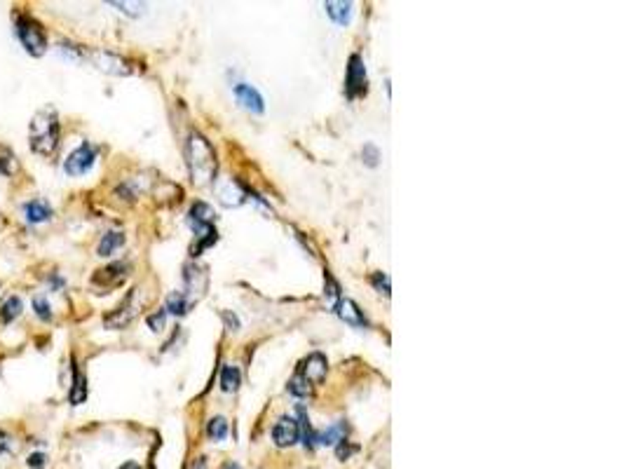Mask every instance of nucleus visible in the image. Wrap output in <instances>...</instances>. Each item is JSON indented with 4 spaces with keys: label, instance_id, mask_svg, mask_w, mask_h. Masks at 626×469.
Listing matches in <instances>:
<instances>
[{
    "label": "nucleus",
    "instance_id": "f257e3e1",
    "mask_svg": "<svg viewBox=\"0 0 626 469\" xmlns=\"http://www.w3.org/2000/svg\"><path fill=\"white\" fill-rule=\"evenodd\" d=\"M28 141L35 155L54 158L59 150V115L54 108H40L28 127Z\"/></svg>",
    "mask_w": 626,
    "mask_h": 469
},
{
    "label": "nucleus",
    "instance_id": "f03ea898",
    "mask_svg": "<svg viewBox=\"0 0 626 469\" xmlns=\"http://www.w3.org/2000/svg\"><path fill=\"white\" fill-rule=\"evenodd\" d=\"M188 165H190V176L197 186L214 184L216 176V155L211 150L209 141L202 134H193L188 141Z\"/></svg>",
    "mask_w": 626,
    "mask_h": 469
},
{
    "label": "nucleus",
    "instance_id": "7ed1b4c3",
    "mask_svg": "<svg viewBox=\"0 0 626 469\" xmlns=\"http://www.w3.org/2000/svg\"><path fill=\"white\" fill-rule=\"evenodd\" d=\"M14 33H17L19 43L24 45V50L31 54V57H42L47 52V38L42 26L31 17H17V24H14Z\"/></svg>",
    "mask_w": 626,
    "mask_h": 469
},
{
    "label": "nucleus",
    "instance_id": "20e7f679",
    "mask_svg": "<svg viewBox=\"0 0 626 469\" xmlns=\"http://www.w3.org/2000/svg\"><path fill=\"white\" fill-rule=\"evenodd\" d=\"M87 59L91 66L98 68L101 73H108V75H129L132 73V66L127 64V61L122 57H117V54L113 52H106V50H91V52H80V61Z\"/></svg>",
    "mask_w": 626,
    "mask_h": 469
},
{
    "label": "nucleus",
    "instance_id": "39448f33",
    "mask_svg": "<svg viewBox=\"0 0 626 469\" xmlns=\"http://www.w3.org/2000/svg\"><path fill=\"white\" fill-rule=\"evenodd\" d=\"M139 307H141L139 289H134L129 296L122 300V305H120L117 310H113L108 317L103 319L106 328H124L127 324H132L139 314Z\"/></svg>",
    "mask_w": 626,
    "mask_h": 469
},
{
    "label": "nucleus",
    "instance_id": "423d86ee",
    "mask_svg": "<svg viewBox=\"0 0 626 469\" xmlns=\"http://www.w3.org/2000/svg\"><path fill=\"white\" fill-rule=\"evenodd\" d=\"M96 162V148L91 143H82L70 153L68 160L63 162V169H66L68 176H82L87 174Z\"/></svg>",
    "mask_w": 626,
    "mask_h": 469
},
{
    "label": "nucleus",
    "instance_id": "0eeeda50",
    "mask_svg": "<svg viewBox=\"0 0 626 469\" xmlns=\"http://www.w3.org/2000/svg\"><path fill=\"white\" fill-rule=\"evenodd\" d=\"M366 94V68L359 54H352L347 75H345V96L347 99H357V96Z\"/></svg>",
    "mask_w": 626,
    "mask_h": 469
},
{
    "label": "nucleus",
    "instance_id": "6e6552de",
    "mask_svg": "<svg viewBox=\"0 0 626 469\" xmlns=\"http://www.w3.org/2000/svg\"><path fill=\"white\" fill-rule=\"evenodd\" d=\"M214 193L218 202L225 207H239L246 200V193L242 191V186L232 179H218L214 184Z\"/></svg>",
    "mask_w": 626,
    "mask_h": 469
},
{
    "label": "nucleus",
    "instance_id": "1a4fd4ad",
    "mask_svg": "<svg viewBox=\"0 0 626 469\" xmlns=\"http://www.w3.org/2000/svg\"><path fill=\"white\" fill-rule=\"evenodd\" d=\"M272 439H274V444L281 448L293 446L295 441L300 439V427L295 423V418H291V416L279 418L272 427Z\"/></svg>",
    "mask_w": 626,
    "mask_h": 469
},
{
    "label": "nucleus",
    "instance_id": "9d476101",
    "mask_svg": "<svg viewBox=\"0 0 626 469\" xmlns=\"http://www.w3.org/2000/svg\"><path fill=\"white\" fill-rule=\"evenodd\" d=\"M232 92H235L237 101L242 103L246 110H251V113L260 115L265 110V101H263V96H260V92L256 87L246 85V82H237V85L232 87Z\"/></svg>",
    "mask_w": 626,
    "mask_h": 469
},
{
    "label": "nucleus",
    "instance_id": "9b49d317",
    "mask_svg": "<svg viewBox=\"0 0 626 469\" xmlns=\"http://www.w3.org/2000/svg\"><path fill=\"white\" fill-rule=\"evenodd\" d=\"M326 356L324 354H319V352H314V354H309L305 361L300 364V368H298V375H302L305 378V380L309 383V385H317V383H321L324 378H326Z\"/></svg>",
    "mask_w": 626,
    "mask_h": 469
},
{
    "label": "nucleus",
    "instance_id": "f8f14e48",
    "mask_svg": "<svg viewBox=\"0 0 626 469\" xmlns=\"http://www.w3.org/2000/svg\"><path fill=\"white\" fill-rule=\"evenodd\" d=\"M127 275H129V265H127V263H110V265H106L103 270H98L96 275L91 277V282L98 284V286H106V289H110V286L122 284Z\"/></svg>",
    "mask_w": 626,
    "mask_h": 469
},
{
    "label": "nucleus",
    "instance_id": "ddd939ff",
    "mask_svg": "<svg viewBox=\"0 0 626 469\" xmlns=\"http://www.w3.org/2000/svg\"><path fill=\"white\" fill-rule=\"evenodd\" d=\"M336 310H338V314H340V319L345 321V324H350V326L362 328V326L369 324V321H366V317H364V312L359 310V305L354 303V300H350V298L340 300V303L336 305Z\"/></svg>",
    "mask_w": 626,
    "mask_h": 469
},
{
    "label": "nucleus",
    "instance_id": "4468645a",
    "mask_svg": "<svg viewBox=\"0 0 626 469\" xmlns=\"http://www.w3.org/2000/svg\"><path fill=\"white\" fill-rule=\"evenodd\" d=\"M186 282H188V291H190L188 300L193 303L195 291H197V296H202L204 289H207V270L197 268V265H188V268H186Z\"/></svg>",
    "mask_w": 626,
    "mask_h": 469
},
{
    "label": "nucleus",
    "instance_id": "2eb2a0df",
    "mask_svg": "<svg viewBox=\"0 0 626 469\" xmlns=\"http://www.w3.org/2000/svg\"><path fill=\"white\" fill-rule=\"evenodd\" d=\"M24 212H26V221L28 223H45V221H49L54 216L52 207H49L45 200L28 202V205L24 207Z\"/></svg>",
    "mask_w": 626,
    "mask_h": 469
},
{
    "label": "nucleus",
    "instance_id": "dca6fc26",
    "mask_svg": "<svg viewBox=\"0 0 626 469\" xmlns=\"http://www.w3.org/2000/svg\"><path fill=\"white\" fill-rule=\"evenodd\" d=\"M324 10H326V15L333 19L336 24H350L352 19V3H343V0H328V3H324Z\"/></svg>",
    "mask_w": 626,
    "mask_h": 469
},
{
    "label": "nucleus",
    "instance_id": "f3484780",
    "mask_svg": "<svg viewBox=\"0 0 626 469\" xmlns=\"http://www.w3.org/2000/svg\"><path fill=\"white\" fill-rule=\"evenodd\" d=\"M68 399H70V404H73V406L82 404L84 399H87V380H84L82 371L77 368V364H73V387H70Z\"/></svg>",
    "mask_w": 626,
    "mask_h": 469
},
{
    "label": "nucleus",
    "instance_id": "a211bd4d",
    "mask_svg": "<svg viewBox=\"0 0 626 469\" xmlns=\"http://www.w3.org/2000/svg\"><path fill=\"white\" fill-rule=\"evenodd\" d=\"M188 310H190V300H188L186 293H181V291L169 293L165 312H172V314H176V317H183V314H188Z\"/></svg>",
    "mask_w": 626,
    "mask_h": 469
},
{
    "label": "nucleus",
    "instance_id": "6ab92c4d",
    "mask_svg": "<svg viewBox=\"0 0 626 469\" xmlns=\"http://www.w3.org/2000/svg\"><path fill=\"white\" fill-rule=\"evenodd\" d=\"M345 434H347V427H345V423H338L333 427H328L326 432L317 434V444H321V446L340 444V441H345Z\"/></svg>",
    "mask_w": 626,
    "mask_h": 469
},
{
    "label": "nucleus",
    "instance_id": "aec40b11",
    "mask_svg": "<svg viewBox=\"0 0 626 469\" xmlns=\"http://www.w3.org/2000/svg\"><path fill=\"white\" fill-rule=\"evenodd\" d=\"M124 244L122 233H106L98 242V256H110L113 251H117Z\"/></svg>",
    "mask_w": 626,
    "mask_h": 469
},
{
    "label": "nucleus",
    "instance_id": "412c9836",
    "mask_svg": "<svg viewBox=\"0 0 626 469\" xmlns=\"http://www.w3.org/2000/svg\"><path fill=\"white\" fill-rule=\"evenodd\" d=\"M21 314V298L19 296H10L0 307V321L3 324H10L12 319H17Z\"/></svg>",
    "mask_w": 626,
    "mask_h": 469
},
{
    "label": "nucleus",
    "instance_id": "4be33fe9",
    "mask_svg": "<svg viewBox=\"0 0 626 469\" xmlns=\"http://www.w3.org/2000/svg\"><path fill=\"white\" fill-rule=\"evenodd\" d=\"M239 383H242L239 368L237 366H223V371H221V387L225 392H235L239 387Z\"/></svg>",
    "mask_w": 626,
    "mask_h": 469
},
{
    "label": "nucleus",
    "instance_id": "5701e85b",
    "mask_svg": "<svg viewBox=\"0 0 626 469\" xmlns=\"http://www.w3.org/2000/svg\"><path fill=\"white\" fill-rule=\"evenodd\" d=\"M207 434L214 441H223L225 437H228V423H225V418H211L209 420V427H207Z\"/></svg>",
    "mask_w": 626,
    "mask_h": 469
},
{
    "label": "nucleus",
    "instance_id": "b1692460",
    "mask_svg": "<svg viewBox=\"0 0 626 469\" xmlns=\"http://www.w3.org/2000/svg\"><path fill=\"white\" fill-rule=\"evenodd\" d=\"M288 392H291L293 397H302V399H305V397L312 394V385H309L302 375L295 373V375H293V380L288 383Z\"/></svg>",
    "mask_w": 626,
    "mask_h": 469
},
{
    "label": "nucleus",
    "instance_id": "393cba45",
    "mask_svg": "<svg viewBox=\"0 0 626 469\" xmlns=\"http://www.w3.org/2000/svg\"><path fill=\"white\" fill-rule=\"evenodd\" d=\"M110 8L120 10L127 17H141L146 12V3H117L115 0V3H110Z\"/></svg>",
    "mask_w": 626,
    "mask_h": 469
},
{
    "label": "nucleus",
    "instance_id": "a878e982",
    "mask_svg": "<svg viewBox=\"0 0 626 469\" xmlns=\"http://www.w3.org/2000/svg\"><path fill=\"white\" fill-rule=\"evenodd\" d=\"M326 303H328V307H333V310H336V305L340 303V293H338V284H336V279L328 275V272H326Z\"/></svg>",
    "mask_w": 626,
    "mask_h": 469
},
{
    "label": "nucleus",
    "instance_id": "bb28decb",
    "mask_svg": "<svg viewBox=\"0 0 626 469\" xmlns=\"http://www.w3.org/2000/svg\"><path fill=\"white\" fill-rule=\"evenodd\" d=\"M33 310H35V314H38L42 321L52 319V307H49V303L42 296H35L33 298Z\"/></svg>",
    "mask_w": 626,
    "mask_h": 469
},
{
    "label": "nucleus",
    "instance_id": "cd10ccee",
    "mask_svg": "<svg viewBox=\"0 0 626 469\" xmlns=\"http://www.w3.org/2000/svg\"><path fill=\"white\" fill-rule=\"evenodd\" d=\"M371 284L376 286V289L380 293H385V296H390V277L383 275V272H376V275L371 277Z\"/></svg>",
    "mask_w": 626,
    "mask_h": 469
},
{
    "label": "nucleus",
    "instance_id": "c85d7f7f",
    "mask_svg": "<svg viewBox=\"0 0 626 469\" xmlns=\"http://www.w3.org/2000/svg\"><path fill=\"white\" fill-rule=\"evenodd\" d=\"M362 155H364V162L369 165V167H376V165H378V160H380V153H378V148H376V146H373V143H366V146H364V153H362Z\"/></svg>",
    "mask_w": 626,
    "mask_h": 469
},
{
    "label": "nucleus",
    "instance_id": "c756f323",
    "mask_svg": "<svg viewBox=\"0 0 626 469\" xmlns=\"http://www.w3.org/2000/svg\"><path fill=\"white\" fill-rule=\"evenodd\" d=\"M165 319H167V312L160 310V312H155V314L148 317V326H151L153 331H162V328H165Z\"/></svg>",
    "mask_w": 626,
    "mask_h": 469
},
{
    "label": "nucleus",
    "instance_id": "7c9ffc66",
    "mask_svg": "<svg viewBox=\"0 0 626 469\" xmlns=\"http://www.w3.org/2000/svg\"><path fill=\"white\" fill-rule=\"evenodd\" d=\"M45 460H47V458H45V455H42V453H33L31 458H28V467L42 469V467H45Z\"/></svg>",
    "mask_w": 626,
    "mask_h": 469
},
{
    "label": "nucleus",
    "instance_id": "2f4dec72",
    "mask_svg": "<svg viewBox=\"0 0 626 469\" xmlns=\"http://www.w3.org/2000/svg\"><path fill=\"white\" fill-rule=\"evenodd\" d=\"M10 446H12V439H10V434H7L5 430H0V455H3V453H7V451H10Z\"/></svg>",
    "mask_w": 626,
    "mask_h": 469
},
{
    "label": "nucleus",
    "instance_id": "473e14b6",
    "mask_svg": "<svg viewBox=\"0 0 626 469\" xmlns=\"http://www.w3.org/2000/svg\"><path fill=\"white\" fill-rule=\"evenodd\" d=\"M190 469H207V460H204V458H197Z\"/></svg>",
    "mask_w": 626,
    "mask_h": 469
},
{
    "label": "nucleus",
    "instance_id": "72a5a7b5",
    "mask_svg": "<svg viewBox=\"0 0 626 469\" xmlns=\"http://www.w3.org/2000/svg\"><path fill=\"white\" fill-rule=\"evenodd\" d=\"M225 321H228V324H230V326H235V328L239 326V321H237V317H235V314H228V312H225Z\"/></svg>",
    "mask_w": 626,
    "mask_h": 469
},
{
    "label": "nucleus",
    "instance_id": "f704fd0d",
    "mask_svg": "<svg viewBox=\"0 0 626 469\" xmlns=\"http://www.w3.org/2000/svg\"><path fill=\"white\" fill-rule=\"evenodd\" d=\"M120 469H141V467L136 465V462H124V465L120 467Z\"/></svg>",
    "mask_w": 626,
    "mask_h": 469
},
{
    "label": "nucleus",
    "instance_id": "c9c22d12",
    "mask_svg": "<svg viewBox=\"0 0 626 469\" xmlns=\"http://www.w3.org/2000/svg\"><path fill=\"white\" fill-rule=\"evenodd\" d=\"M225 469H239V467H232V465H230V467H225Z\"/></svg>",
    "mask_w": 626,
    "mask_h": 469
}]
</instances>
